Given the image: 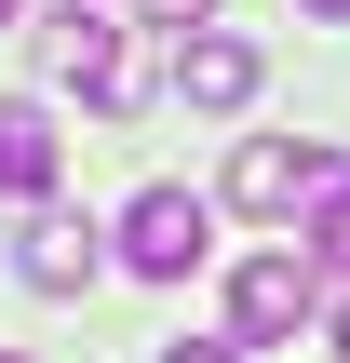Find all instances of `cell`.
<instances>
[{"instance_id":"3","label":"cell","mask_w":350,"mask_h":363,"mask_svg":"<svg viewBox=\"0 0 350 363\" xmlns=\"http://www.w3.org/2000/svg\"><path fill=\"white\" fill-rule=\"evenodd\" d=\"M350 162L337 148H310V135H243V162H229V202L243 216H297V202H324Z\"/></svg>"},{"instance_id":"9","label":"cell","mask_w":350,"mask_h":363,"mask_svg":"<svg viewBox=\"0 0 350 363\" xmlns=\"http://www.w3.org/2000/svg\"><path fill=\"white\" fill-rule=\"evenodd\" d=\"M148 363H256V350H243V337H162Z\"/></svg>"},{"instance_id":"13","label":"cell","mask_w":350,"mask_h":363,"mask_svg":"<svg viewBox=\"0 0 350 363\" xmlns=\"http://www.w3.org/2000/svg\"><path fill=\"white\" fill-rule=\"evenodd\" d=\"M0 27H13V0H0Z\"/></svg>"},{"instance_id":"2","label":"cell","mask_w":350,"mask_h":363,"mask_svg":"<svg viewBox=\"0 0 350 363\" xmlns=\"http://www.w3.org/2000/svg\"><path fill=\"white\" fill-rule=\"evenodd\" d=\"M216 256V202H189V189H135L121 202V269L135 283H189Z\"/></svg>"},{"instance_id":"4","label":"cell","mask_w":350,"mask_h":363,"mask_svg":"<svg viewBox=\"0 0 350 363\" xmlns=\"http://www.w3.org/2000/svg\"><path fill=\"white\" fill-rule=\"evenodd\" d=\"M54 81H67V94H94V108H135V94H148V81H135L121 13H94V0H67V13H54Z\"/></svg>"},{"instance_id":"11","label":"cell","mask_w":350,"mask_h":363,"mask_svg":"<svg viewBox=\"0 0 350 363\" xmlns=\"http://www.w3.org/2000/svg\"><path fill=\"white\" fill-rule=\"evenodd\" d=\"M324 337H337V363H350V283H337V296H324Z\"/></svg>"},{"instance_id":"6","label":"cell","mask_w":350,"mask_h":363,"mask_svg":"<svg viewBox=\"0 0 350 363\" xmlns=\"http://www.w3.org/2000/svg\"><path fill=\"white\" fill-rule=\"evenodd\" d=\"M94 269H108V256H94L81 216H27V229H13V283H27V296H81Z\"/></svg>"},{"instance_id":"1","label":"cell","mask_w":350,"mask_h":363,"mask_svg":"<svg viewBox=\"0 0 350 363\" xmlns=\"http://www.w3.org/2000/svg\"><path fill=\"white\" fill-rule=\"evenodd\" d=\"M310 323H324V242H310V256L270 242V256L229 269V337H243V350H297Z\"/></svg>"},{"instance_id":"8","label":"cell","mask_w":350,"mask_h":363,"mask_svg":"<svg viewBox=\"0 0 350 363\" xmlns=\"http://www.w3.org/2000/svg\"><path fill=\"white\" fill-rule=\"evenodd\" d=\"M310 242H324V256H337V269H350V175H337V189H324V202H310Z\"/></svg>"},{"instance_id":"14","label":"cell","mask_w":350,"mask_h":363,"mask_svg":"<svg viewBox=\"0 0 350 363\" xmlns=\"http://www.w3.org/2000/svg\"><path fill=\"white\" fill-rule=\"evenodd\" d=\"M0 363H27V350H0Z\"/></svg>"},{"instance_id":"7","label":"cell","mask_w":350,"mask_h":363,"mask_svg":"<svg viewBox=\"0 0 350 363\" xmlns=\"http://www.w3.org/2000/svg\"><path fill=\"white\" fill-rule=\"evenodd\" d=\"M54 162H67V135L13 94V108H0V202H40V189H54Z\"/></svg>"},{"instance_id":"10","label":"cell","mask_w":350,"mask_h":363,"mask_svg":"<svg viewBox=\"0 0 350 363\" xmlns=\"http://www.w3.org/2000/svg\"><path fill=\"white\" fill-rule=\"evenodd\" d=\"M148 13H162V27H216V0H148Z\"/></svg>"},{"instance_id":"12","label":"cell","mask_w":350,"mask_h":363,"mask_svg":"<svg viewBox=\"0 0 350 363\" xmlns=\"http://www.w3.org/2000/svg\"><path fill=\"white\" fill-rule=\"evenodd\" d=\"M310 13H324V27H350V0H310Z\"/></svg>"},{"instance_id":"5","label":"cell","mask_w":350,"mask_h":363,"mask_svg":"<svg viewBox=\"0 0 350 363\" xmlns=\"http://www.w3.org/2000/svg\"><path fill=\"white\" fill-rule=\"evenodd\" d=\"M175 108H202V121L256 108V40H229V27H175Z\"/></svg>"}]
</instances>
